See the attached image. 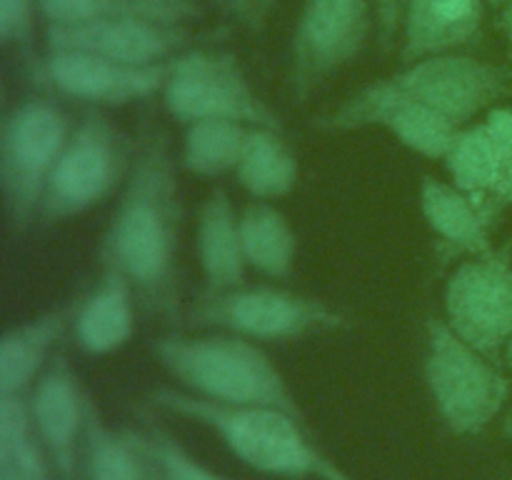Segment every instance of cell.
<instances>
[{
  "instance_id": "cell-1",
  "label": "cell",
  "mask_w": 512,
  "mask_h": 480,
  "mask_svg": "<svg viewBox=\"0 0 512 480\" xmlns=\"http://www.w3.org/2000/svg\"><path fill=\"white\" fill-rule=\"evenodd\" d=\"M180 190L168 133L145 123L123 195L100 243V260L115 263L153 318H180L178 240Z\"/></svg>"
},
{
  "instance_id": "cell-2",
  "label": "cell",
  "mask_w": 512,
  "mask_h": 480,
  "mask_svg": "<svg viewBox=\"0 0 512 480\" xmlns=\"http://www.w3.org/2000/svg\"><path fill=\"white\" fill-rule=\"evenodd\" d=\"M148 403L213 430L235 458L253 470L280 478L355 480L318 450L308 423L273 408H235L175 388H155Z\"/></svg>"
},
{
  "instance_id": "cell-3",
  "label": "cell",
  "mask_w": 512,
  "mask_h": 480,
  "mask_svg": "<svg viewBox=\"0 0 512 480\" xmlns=\"http://www.w3.org/2000/svg\"><path fill=\"white\" fill-rule=\"evenodd\" d=\"M155 360L185 393L235 408H273L305 420L288 380L260 343L233 333L160 335Z\"/></svg>"
},
{
  "instance_id": "cell-4",
  "label": "cell",
  "mask_w": 512,
  "mask_h": 480,
  "mask_svg": "<svg viewBox=\"0 0 512 480\" xmlns=\"http://www.w3.org/2000/svg\"><path fill=\"white\" fill-rule=\"evenodd\" d=\"M423 375L440 420L465 438L483 433L510 398V380L498 363L460 340L440 318L425 323Z\"/></svg>"
},
{
  "instance_id": "cell-5",
  "label": "cell",
  "mask_w": 512,
  "mask_h": 480,
  "mask_svg": "<svg viewBox=\"0 0 512 480\" xmlns=\"http://www.w3.org/2000/svg\"><path fill=\"white\" fill-rule=\"evenodd\" d=\"M70 138L68 118L48 98H25L0 125V193L13 235L40 220L45 188Z\"/></svg>"
},
{
  "instance_id": "cell-6",
  "label": "cell",
  "mask_w": 512,
  "mask_h": 480,
  "mask_svg": "<svg viewBox=\"0 0 512 480\" xmlns=\"http://www.w3.org/2000/svg\"><path fill=\"white\" fill-rule=\"evenodd\" d=\"M193 328H218L255 343H285L353 325L345 313L313 295L285 288H240L203 293L190 308Z\"/></svg>"
},
{
  "instance_id": "cell-7",
  "label": "cell",
  "mask_w": 512,
  "mask_h": 480,
  "mask_svg": "<svg viewBox=\"0 0 512 480\" xmlns=\"http://www.w3.org/2000/svg\"><path fill=\"white\" fill-rule=\"evenodd\" d=\"M163 103L178 123L230 120L248 128L283 130V120L255 93L243 65L225 50H185L173 58Z\"/></svg>"
},
{
  "instance_id": "cell-8",
  "label": "cell",
  "mask_w": 512,
  "mask_h": 480,
  "mask_svg": "<svg viewBox=\"0 0 512 480\" xmlns=\"http://www.w3.org/2000/svg\"><path fill=\"white\" fill-rule=\"evenodd\" d=\"M135 143L98 110H90L70 133L45 188L40 220L60 223L108 198L133 165Z\"/></svg>"
},
{
  "instance_id": "cell-9",
  "label": "cell",
  "mask_w": 512,
  "mask_h": 480,
  "mask_svg": "<svg viewBox=\"0 0 512 480\" xmlns=\"http://www.w3.org/2000/svg\"><path fill=\"white\" fill-rule=\"evenodd\" d=\"M368 0H303L290 40L288 88L295 105L353 63L370 40Z\"/></svg>"
},
{
  "instance_id": "cell-10",
  "label": "cell",
  "mask_w": 512,
  "mask_h": 480,
  "mask_svg": "<svg viewBox=\"0 0 512 480\" xmlns=\"http://www.w3.org/2000/svg\"><path fill=\"white\" fill-rule=\"evenodd\" d=\"M445 325L498 363L512 338V248L465 258L445 285Z\"/></svg>"
},
{
  "instance_id": "cell-11",
  "label": "cell",
  "mask_w": 512,
  "mask_h": 480,
  "mask_svg": "<svg viewBox=\"0 0 512 480\" xmlns=\"http://www.w3.org/2000/svg\"><path fill=\"white\" fill-rule=\"evenodd\" d=\"M385 80L408 98L465 128L475 115L488 113L510 93L512 73L463 53H440L405 63L398 73L385 75Z\"/></svg>"
},
{
  "instance_id": "cell-12",
  "label": "cell",
  "mask_w": 512,
  "mask_h": 480,
  "mask_svg": "<svg viewBox=\"0 0 512 480\" xmlns=\"http://www.w3.org/2000/svg\"><path fill=\"white\" fill-rule=\"evenodd\" d=\"M313 128L325 130V133L383 128L400 145L430 160H443L460 130L448 118L395 90L385 78L373 80L350 95L343 105L318 115L313 120Z\"/></svg>"
},
{
  "instance_id": "cell-13",
  "label": "cell",
  "mask_w": 512,
  "mask_h": 480,
  "mask_svg": "<svg viewBox=\"0 0 512 480\" xmlns=\"http://www.w3.org/2000/svg\"><path fill=\"white\" fill-rule=\"evenodd\" d=\"M170 63L173 60L135 65L73 50H48V58L35 65V78L65 98L118 108L163 93Z\"/></svg>"
},
{
  "instance_id": "cell-14",
  "label": "cell",
  "mask_w": 512,
  "mask_h": 480,
  "mask_svg": "<svg viewBox=\"0 0 512 480\" xmlns=\"http://www.w3.org/2000/svg\"><path fill=\"white\" fill-rule=\"evenodd\" d=\"M48 50H73L120 63L150 65L178 58L193 48L198 35L188 25L153 20H90V23H48Z\"/></svg>"
},
{
  "instance_id": "cell-15",
  "label": "cell",
  "mask_w": 512,
  "mask_h": 480,
  "mask_svg": "<svg viewBox=\"0 0 512 480\" xmlns=\"http://www.w3.org/2000/svg\"><path fill=\"white\" fill-rule=\"evenodd\" d=\"M88 393L63 353H55L33 385L30 415L35 433L53 463L58 480H80Z\"/></svg>"
},
{
  "instance_id": "cell-16",
  "label": "cell",
  "mask_w": 512,
  "mask_h": 480,
  "mask_svg": "<svg viewBox=\"0 0 512 480\" xmlns=\"http://www.w3.org/2000/svg\"><path fill=\"white\" fill-rule=\"evenodd\" d=\"M488 0H408L403 15V63L458 53L483 35Z\"/></svg>"
},
{
  "instance_id": "cell-17",
  "label": "cell",
  "mask_w": 512,
  "mask_h": 480,
  "mask_svg": "<svg viewBox=\"0 0 512 480\" xmlns=\"http://www.w3.org/2000/svg\"><path fill=\"white\" fill-rule=\"evenodd\" d=\"M78 305L80 298H75L5 330L0 338V395H23L38 383L53 360L55 345L73 328Z\"/></svg>"
},
{
  "instance_id": "cell-18",
  "label": "cell",
  "mask_w": 512,
  "mask_h": 480,
  "mask_svg": "<svg viewBox=\"0 0 512 480\" xmlns=\"http://www.w3.org/2000/svg\"><path fill=\"white\" fill-rule=\"evenodd\" d=\"M98 285L80 298L75 315V340L90 355H110L130 343L135 333V295L128 275L115 263L100 260Z\"/></svg>"
},
{
  "instance_id": "cell-19",
  "label": "cell",
  "mask_w": 512,
  "mask_h": 480,
  "mask_svg": "<svg viewBox=\"0 0 512 480\" xmlns=\"http://www.w3.org/2000/svg\"><path fill=\"white\" fill-rule=\"evenodd\" d=\"M420 213L450 255L473 258V255H483L493 248L490 228L498 215L495 208L490 203H478L448 180H423Z\"/></svg>"
},
{
  "instance_id": "cell-20",
  "label": "cell",
  "mask_w": 512,
  "mask_h": 480,
  "mask_svg": "<svg viewBox=\"0 0 512 480\" xmlns=\"http://www.w3.org/2000/svg\"><path fill=\"white\" fill-rule=\"evenodd\" d=\"M198 263L205 275V293H225L245 285L250 268L240 233V213L228 190L215 185L198 213Z\"/></svg>"
},
{
  "instance_id": "cell-21",
  "label": "cell",
  "mask_w": 512,
  "mask_h": 480,
  "mask_svg": "<svg viewBox=\"0 0 512 480\" xmlns=\"http://www.w3.org/2000/svg\"><path fill=\"white\" fill-rule=\"evenodd\" d=\"M240 233L248 265L265 278H290L298 258V238L288 215L270 200H250L240 213Z\"/></svg>"
},
{
  "instance_id": "cell-22",
  "label": "cell",
  "mask_w": 512,
  "mask_h": 480,
  "mask_svg": "<svg viewBox=\"0 0 512 480\" xmlns=\"http://www.w3.org/2000/svg\"><path fill=\"white\" fill-rule=\"evenodd\" d=\"M45 23H90V20H153L190 25L203 18L198 0H38Z\"/></svg>"
},
{
  "instance_id": "cell-23",
  "label": "cell",
  "mask_w": 512,
  "mask_h": 480,
  "mask_svg": "<svg viewBox=\"0 0 512 480\" xmlns=\"http://www.w3.org/2000/svg\"><path fill=\"white\" fill-rule=\"evenodd\" d=\"M235 178L255 200L273 203L293 193L300 180V163L280 130L250 128Z\"/></svg>"
},
{
  "instance_id": "cell-24",
  "label": "cell",
  "mask_w": 512,
  "mask_h": 480,
  "mask_svg": "<svg viewBox=\"0 0 512 480\" xmlns=\"http://www.w3.org/2000/svg\"><path fill=\"white\" fill-rule=\"evenodd\" d=\"M0 480H50L48 453L23 395H0Z\"/></svg>"
},
{
  "instance_id": "cell-25",
  "label": "cell",
  "mask_w": 512,
  "mask_h": 480,
  "mask_svg": "<svg viewBox=\"0 0 512 480\" xmlns=\"http://www.w3.org/2000/svg\"><path fill=\"white\" fill-rule=\"evenodd\" d=\"M83 463L88 480H148V460L130 438L110 428L88 395L83 433Z\"/></svg>"
},
{
  "instance_id": "cell-26",
  "label": "cell",
  "mask_w": 512,
  "mask_h": 480,
  "mask_svg": "<svg viewBox=\"0 0 512 480\" xmlns=\"http://www.w3.org/2000/svg\"><path fill=\"white\" fill-rule=\"evenodd\" d=\"M443 160L445 168H448L450 183L455 188H460L478 203H490L505 163L495 153L493 143L483 133L480 123L460 128Z\"/></svg>"
},
{
  "instance_id": "cell-27",
  "label": "cell",
  "mask_w": 512,
  "mask_h": 480,
  "mask_svg": "<svg viewBox=\"0 0 512 480\" xmlns=\"http://www.w3.org/2000/svg\"><path fill=\"white\" fill-rule=\"evenodd\" d=\"M250 128L230 120H200L188 125L183 140V165L193 175L218 178L240 163Z\"/></svg>"
},
{
  "instance_id": "cell-28",
  "label": "cell",
  "mask_w": 512,
  "mask_h": 480,
  "mask_svg": "<svg viewBox=\"0 0 512 480\" xmlns=\"http://www.w3.org/2000/svg\"><path fill=\"white\" fill-rule=\"evenodd\" d=\"M125 435L155 465V470H158L163 480H228L215 473V470L205 468L173 435L165 433L158 425H153L145 433H140V430H125Z\"/></svg>"
},
{
  "instance_id": "cell-29",
  "label": "cell",
  "mask_w": 512,
  "mask_h": 480,
  "mask_svg": "<svg viewBox=\"0 0 512 480\" xmlns=\"http://www.w3.org/2000/svg\"><path fill=\"white\" fill-rule=\"evenodd\" d=\"M38 0H0V40L3 45H18L30 50Z\"/></svg>"
},
{
  "instance_id": "cell-30",
  "label": "cell",
  "mask_w": 512,
  "mask_h": 480,
  "mask_svg": "<svg viewBox=\"0 0 512 480\" xmlns=\"http://www.w3.org/2000/svg\"><path fill=\"white\" fill-rule=\"evenodd\" d=\"M210 3L218 5L220 13L233 20L245 33L263 35L268 30L278 0H210Z\"/></svg>"
},
{
  "instance_id": "cell-31",
  "label": "cell",
  "mask_w": 512,
  "mask_h": 480,
  "mask_svg": "<svg viewBox=\"0 0 512 480\" xmlns=\"http://www.w3.org/2000/svg\"><path fill=\"white\" fill-rule=\"evenodd\" d=\"M480 128L488 135V140L493 143L500 160L508 163L512 158V108H503V105L490 108L485 113V118L480 120Z\"/></svg>"
},
{
  "instance_id": "cell-32",
  "label": "cell",
  "mask_w": 512,
  "mask_h": 480,
  "mask_svg": "<svg viewBox=\"0 0 512 480\" xmlns=\"http://www.w3.org/2000/svg\"><path fill=\"white\" fill-rule=\"evenodd\" d=\"M375 18H378V33L383 48H393L395 38L403 30V15L408 8V0H373Z\"/></svg>"
},
{
  "instance_id": "cell-33",
  "label": "cell",
  "mask_w": 512,
  "mask_h": 480,
  "mask_svg": "<svg viewBox=\"0 0 512 480\" xmlns=\"http://www.w3.org/2000/svg\"><path fill=\"white\" fill-rule=\"evenodd\" d=\"M490 205L495 208V213H500L503 208H512V158L505 163L498 188H495L493 198H490Z\"/></svg>"
},
{
  "instance_id": "cell-34",
  "label": "cell",
  "mask_w": 512,
  "mask_h": 480,
  "mask_svg": "<svg viewBox=\"0 0 512 480\" xmlns=\"http://www.w3.org/2000/svg\"><path fill=\"white\" fill-rule=\"evenodd\" d=\"M500 30H503L505 35V43H508V55L512 63V0L500 8Z\"/></svg>"
},
{
  "instance_id": "cell-35",
  "label": "cell",
  "mask_w": 512,
  "mask_h": 480,
  "mask_svg": "<svg viewBox=\"0 0 512 480\" xmlns=\"http://www.w3.org/2000/svg\"><path fill=\"white\" fill-rule=\"evenodd\" d=\"M503 358H505V365H508V370L512 373V338L508 340V345H505V353H503Z\"/></svg>"
},
{
  "instance_id": "cell-36",
  "label": "cell",
  "mask_w": 512,
  "mask_h": 480,
  "mask_svg": "<svg viewBox=\"0 0 512 480\" xmlns=\"http://www.w3.org/2000/svg\"><path fill=\"white\" fill-rule=\"evenodd\" d=\"M503 435H508V438H512V410L508 415H505L503 420Z\"/></svg>"
},
{
  "instance_id": "cell-37",
  "label": "cell",
  "mask_w": 512,
  "mask_h": 480,
  "mask_svg": "<svg viewBox=\"0 0 512 480\" xmlns=\"http://www.w3.org/2000/svg\"><path fill=\"white\" fill-rule=\"evenodd\" d=\"M143 458H145V455H143ZM145 460H148V458H145ZM148 480H163V478H160L158 470H155V465L150 463V460H148Z\"/></svg>"
},
{
  "instance_id": "cell-38",
  "label": "cell",
  "mask_w": 512,
  "mask_h": 480,
  "mask_svg": "<svg viewBox=\"0 0 512 480\" xmlns=\"http://www.w3.org/2000/svg\"><path fill=\"white\" fill-rule=\"evenodd\" d=\"M510 0H488V5H493V8H503V5H508Z\"/></svg>"
}]
</instances>
